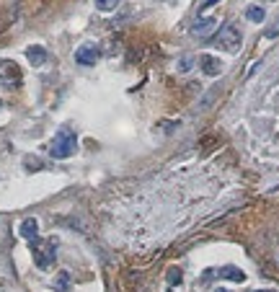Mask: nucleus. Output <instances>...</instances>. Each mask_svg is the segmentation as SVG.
Segmentation results:
<instances>
[{
	"mask_svg": "<svg viewBox=\"0 0 279 292\" xmlns=\"http://www.w3.org/2000/svg\"><path fill=\"white\" fill-rule=\"evenodd\" d=\"M78 150V137L73 130H67V127H62V130L55 135V140L49 142V155L55 160H65V158H73Z\"/></svg>",
	"mask_w": 279,
	"mask_h": 292,
	"instance_id": "1",
	"label": "nucleus"
},
{
	"mask_svg": "<svg viewBox=\"0 0 279 292\" xmlns=\"http://www.w3.org/2000/svg\"><path fill=\"white\" fill-rule=\"evenodd\" d=\"M55 241H31V253H34V264L39 269H49L55 264Z\"/></svg>",
	"mask_w": 279,
	"mask_h": 292,
	"instance_id": "2",
	"label": "nucleus"
},
{
	"mask_svg": "<svg viewBox=\"0 0 279 292\" xmlns=\"http://www.w3.org/2000/svg\"><path fill=\"white\" fill-rule=\"evenodd\" d=\"M217 47H222L225 52H238L240 49V31L238 26L233 23H225L220 34H217Z\"/></svg>",
	"mask_w": 279,
	"mask_h": 292,
	"instance_id": "3",
	"label": "nucleus"
},
{
	"mask_svg": "<svg viewBox=\"0 0 279 292\" xmlns=\"http://www.w3.org/2000/svg\"><path fill=\"white\" fill-rule=\"evenodd\" d=\"M212 277H220V279H230V282H246V271L243 269H238V267H220L217 271H207L204 274V279H212Z\"/></svg>",
	"mask_w": 279,
	"mask_h": 292,
	"instance_id": "4",
	"label": "nucleus"
},
{
	"mask_svg": "<svg viewBox=\"0 0 279 292\" xmlns=\"http://www.w3.org/2000/svg\"><path fill=\"white\" fill-rule=\"evenodd\" d=\"M75 62H78V65H83V67L96 65V62H98V47H96V44H83V47H78L75 49Z\"/></svg>",
	"mask_w": 279,
	"mask_h": 292,
	"instance_id": "5",
	"label": "nucleus"
},
{
	"mask_svg": "<svg viewBox=\"0 0 279 292\" xmlns=\"http://www.w3.org/2000/svg\"><path fill=\"white\" fill-rule=\"evenodd\" d=\"M0 80L3 83H19L21 80V70H19V65L16 62H11V60H3L0 62Z\"/></svg>",
	"mask_w": 279,
	"mask_h": 292,
	"instance_id": "6",
	"label": "nucleus"
},
{
	"mask_svg": "<svg viewBox=\"0 0 279 292\" xmlns=\"http://www.w3.org/2000/svg\"><path fill=\"white\" fill-rule=\"evenodd\" d=\"M215 26H217V18H210V16L196 18V23L192 26V34L199 36V39H204V36H210L215 31Z\"/></svg>",
	"mask_w": 279,
	"mask_h": 292,
	"instance_id": "7",
	"label": "nucleus"
},
{
	"mask_svg": "<svg viewBox=\"0 0 279 292\" xmlns=\"http://www.w3.org/2000/svg\"><path fill=\"white\" fill-rule=\"evenodd\" d=\"M199 65H202V70H204V75H220L222 72V62H220V57H215V54H199Z\"/></svg>",
	"mask_w": 279,
	"mask_h": 292,
	"instance_id": "8",
	"label": "nucleus"
},
{
	"mask_svg": "<svg viewBox=\"0 0 279 292\" xmlns=\"http://www.w3.org/2000/svg\"><path fill=\"white\" fill-rule=\"evenodd\" d=\"M19 233H21V238H26V241H37L39 238V223L34 220V217H26V220H21V225H19Z\"/></svg>",
	"mask_w": 279,
	"mask_h": 292,
	"instance_id": "9",
	"label": "nucleus"
},
{
	"mask_svg": "<svg viewBox=\"0 0 279 292\" xmlns=\"http://www.w3.org/2000/svg\"><path fill=\"white\" fill-rule=\"evenodd\" d=\"M26 57L34 67H42L44 62H47V49L39 47V44H34V47H26Z\"/></svg>",
	"mask_w": 279,
	"mask_h": 292,
	"instance_id": "10",
	"label": "nucleus"
},
{
	"mask_svg": "<svg viewBox=\"0 0 279 292\" xmlns=\"http://www.w3.org/2000/svg\"><path fill=\"white\" fill-rule=\"evenodd\" d=\"M246 18H248V21H254V23H261L266 18V11L261 5H251L248 11H246Z\"/></svg>",
	"mask_w": 279,
	"mask_h": 292,
	"instance_id": "11",
	"label": "nucleus"
},
{
	"mask_svg": "<svg viewBox=\"0 0 279 292\" xmlns=\"http://www.w3.org/2000/svg\"><path fill=\"white\" fill-rule=\"evenodd\" d=\"M93 5H96L101 13H109V11H114V8L119 5V0H93Z\"/></svg>",
	"mask_w": 279,
	"mask_h": 292,
	"instance_id": "12",
	"label": "nucleus"
},
{
	"mask_svg": "<svg viewBox=\"0 0 279 292\" xmlns=\"http://www.w3.org/2000/svg\"><path fill=\"white\" fill-rule=\"evenodd\" d=\"M181 269H168V277H166V282L171 287H176V285H181Z\"/></svg>",
	"mask_w": 279,
	"mask_h": 292,
	"instance_id": "13",
	"label": "nucleus"
},
{
	"mask_svg": "<svg viewBox=\"0 0 279 292\" xmlns=\"http://www.w3.org/2000/svg\"><path fill=\"white\" fill-rule=\"evenodd\" d=\"M57 292H67V287H70V277H67V271H60V277H57Z\"/></svg>",
	"mask_w": 279,
	"mask_h": 292,
	"instance_id": "14",
	"label": "nucleus"
},
{
	"mask_svg": "<svg viewBox=\"0 0 279 292\" xmlns=\"http://www.w3.org/2000/svg\"><path fill=\"white\" fill-rule=\"evenodd\" d=\"M23 166H26V168H31V171H34V168L39 171V168L44 166V163L37 158V155H26V158H23Z\"/></svg>",
	"mask_w": 279,
	"mask_h": 292,
	"instance_id": "15",
	"label": "nucleus"
},
{
	"mask_svg": "<svg viewBox=\"0 0 279 292\" xmlns=\"http://www.w3.org/2000/svg\"><path fill=\"white\" fill-rule=\"evenodd\" d=\"M264 36H266V39H274V36H279V18H277V21H274V23L264 31Z\"/></svg>",
	"mask_w": 279,
	"mask_h": 292,
	"instance_id": "16",
	"label": "nucleus"
},
{
	"mask_svg": "<svg viewBox=\"0 0 279 292\" xmlns=\"http://www.w3.org/2000/svg\"><path fill=\"white\" fill-rule=\"evenodd\" d=\"M192 70V57H181L178 60V72H189Z\"/></svg>",
	"mask_w": 279,
	"mask_h": 292,
	"instance_id": "17",
	"label": "nucleus"
},
{
	"mask_svg": "<svg viewBox=\"0 0 279 292\" xmlns=\"http://www.w3.org/2000/svg\"><path fill=\"white\" fill-rule=\"evenodd\" d=\"M215 3H220V0H204V5H199V11H207V8H212Z\"/></svg>",
	"mask_w": 279,
	"mask_h": 292,
	"instance_id": "18",
	"label": "nucleus"
},
{
	"mask_svg": "<svg viewBox=\"0 0 279 292\" xmlns=\"http://www.w3.org/2000/svg\"><path fill=\"white\" fill-rule=\"evenodd\" d=\"M258 292H277V290H258Z\"/></svg>",
	"mask_w": 279,
	"mask_h": 292,
	"instance_id": "19",
	"label": "nucleus"
},
{
	"mask_svg": "<svg viewBox=\"0 0 279 292\" xmlns=\"http://www.w3.org/2000/svg\"><path fill=\"white\" fill-rule=\"evenodd\" d=\"M215 292H228V290H215Z\"/></svg>",
	"mask_w": 279,
	"mask_h": 292,
	"instance_id": "20",
	"label": "nucleus"
},
{
	"mask_svg": "<svg viewBox=\"0 0 279 292\" xmlns=\"http://www.w3.org/2000/svg\"><path fill=\"white\" fill-rule=\"evenodd\" d=\"M0 109H3V101H0Z\"/></svg>",
	"mask_w": 279,
	"mask_h": 292,
	"instance_id": "21",
	"label": "nucleus"
}]
</instances>
